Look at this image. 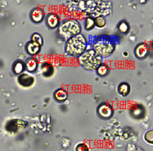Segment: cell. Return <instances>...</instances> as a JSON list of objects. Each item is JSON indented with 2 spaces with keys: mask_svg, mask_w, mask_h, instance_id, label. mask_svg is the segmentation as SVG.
Instances as JSON below:
<instances>
[{
  "mask_svg": "<svg viewBox=\"0 0 153 151\" xmlns=\"http://www.w3.org/2000/svg\"><path fill=\"white\" fill-rule=\"evenodd\" d=\"M95 24L99 28H103V27L105 26L106 21L102 17H100V18H97L95 19Z\"/></svg>",
  "mask_w": 153,
  "mask_h": 151,
  "instance_id": "603a6c76",
  "label": "cell"
},
{
  "mask_svg": "<svg viewBox=\"0 0 153 151\" xmlns=\"http://www.w3.org/2000/svg\"><path fill=\"white\" fill-rule=\"evenodd\" d=\"M144 140L149 144H153V130L149 131L144 135Z\"/></svg>",
  "mask_w": 153,
  "mask_h": 151,
  "instance_id": "7402d4cb",
  "label": "cell"
},
{
  "mask_svg": "<svg viewBox=\"0 0 153 151\" xmlns=\"http://www.w3.org/2000/svg\"><path fill=\"white\" fill-rule=\"evenodd\" d=\"M114 44L108 37H102L94 44V51L101 57L111 55L114 50Z\"/></svg>",
  "mask_w": 153,
  "mask_h": 151,
  "instance_id": "277c9868",
  "label": "cell"
},
{
  "mask_svg": "<svg viewBox=\"0 0 153 151\" xmlns=\"http://www.w3.org/2000/svg\"><path fill=\"white\" fill-rule=\"evenodd\" d=\"M32 42H34V43H36L39 45L41 46L43 44V39H42L41 36L38 34V33H34L33 36H32Z\"/></svg>",
  "mask_w": 153,
  "mask_h": 151,
  "instance_id": "44dd1931",
  "label": "cell"
},
{
  "mask_svg": "<svg viewBox=\"0 0 153 151\" xmlns=\"http://www.w3.org/2000/svg\"><path fill=\"white\" fill-rule=\"evenodd\" d=\"M95 26H96V24H95L94 18H91V17L88 18L85 21V25L86 30H91Z\"/></svg>",
  "mask_w": 153,
  "mask_h": 151,
  "instance_id": "d6986e66",
  "label": "cell"
},
{
  "mask_svg": "<svg viewBox=\"0 0 153 151\" xmlns=\"http://www.w3.org/2000/svg\"><path fill=\"white\" fill-rule=\"evenodd\" d=\"M27 52L30 54V55H36L37 54L38 52L40 50V45H39L36 43H34V42L31 41L30 43L27 44L26 46Z\"/></svg>",
  "mask_w": 153,
  "mask_h": 151,
  "instance_id": "7c38bea8",
  "label": "cell"
},
{
  "mask_svg": "<svg viewBox=\"0 0 153 151\" xmlns=\"http://www.w3.org/2000/svg\"><path fill=\"white\" fill-rule=\"evenodd\" d=\"M18 82L23 87H30L34 83V78L29 74H23L18 77Z\"/></svg>",
  "mask_w": 153,
  "mask_h": 151,
  "instance_id": "ba28073f",
  "label": "cell"
},
{
  "mask_svg": "<svg viewBox=\"0 0 153 151\" xmlns=\"http://www.w3.org/2000/svg\"><path fill=\"white\" fill-rule=\"evenodd\" d=\"M79 62L86 70H96L102 64V57L94 50H88L80 56Z\"/></svg>",
  "mask_w": 153,
  "mask_h": 151,
  "instance_id": "7a4b0ae2",
  "label": "cell"
},
{
  "mask_svg": "<svg viewBox=\"0 0 153 151\" xmlns=\"http://www.w3.org/2000/svg\"><path fill=\"white\" fill-rule=\"evenodd\" d=\"M118 93L123 96H127L130 92V86L126 82H123L118 86Z\"/></svg>",
  "mask_w": 153,
  "mask_h": 151,
  "instance_id": "2e32d148",
  "label": "cell"
},
{
  "mask_svg": "<svg viewBox=\"0 0 153 151\" xmlns=\"http://www.w3.org/2000/svg\"><path fill=\"white\" fill-rule=\"evenodd\" d=\"M118 29L120 30V32L122 33H127L128 30H129V25L126 22H122L118 25Z\"/></svg>",
  "mask_w": 153,
  "mask_h": 151,
  "instance_id": "cb8c5ba5",
  "label": "cell"
},
{
  "mask_svg": "<svg viewBox=\"0 0 153 151\" xmlns=\"http://www.w3.org/2000/svg\"><path fill=\"white\" fill-rule=\"evenodd\" d=\"M68 94L66 91H65L64 90H58L55 93V95H54V97L57 101L59 102H63V101H66V99H67Z\"/></svg>",
  "mask_w": 153,
  "mask_h": 151,
  "instance_id": "5bb4252c",
  "label": "cell"
},
{
  "mask_svg": "<svg viewBox=\"0 0 153 151\" xmlns=\"http://www.w3.org/2000/svg\"><path fill=\"white\" fill-rule=\"evenodd\" d=\"M149 52V48L146 44H139L135 49V55L139 59H143L144 57H146L147 54Z\"/></svg>",
  "mask_w": 153,
  "mask_h": 151,
  "instance_id": "9c48e42d",
  "label": "cell"
},
{
  "mask_svg": "<svg viewBox=\"0 0 153 151\" xmlns=\"http://www.w3.org/2000/svg\"><path fill=\"white\" fill-rule=\"evenodd\" d=\"M79 3V7L86 13L97 18L108 15L111 11V2L107 1H85Z\"/></svg>",
  "mask_w": 153,
  "mask_h": 151,
  "instance_id": "6da1fadb",
  "label": "cell"
},
{
  "mask_svg": "<svg viewBox=\"0 0 153 151\" xmlns=\"http://www.w3.org/2000/svg\"><path fill=\"white\" fill-rule=\"evenodd\" d=\"M28 123L21 120H13L8 122L7 124V130L10 132H17L19 130H22L27 127Z\"/></svg>",
  "mask_w": 153,
  "mask_h": 151,
  "instance_id": "8992f818",
  "label": "cell"
},
{
  "mask_svg": "<svg viewBox=\"0 0 153 151\" xmlns=\"http://www.w3.org/2000/svg\"><path fill=\"white\" fill-rule=\"evenodd\" d=\"M24 70V64L22 62H17L13 66V71L17 75H20Z\"/></svg>",
  "mask_w": 153,
  "mask_h": 151,
  "instance_id": "ffe728a7",
  "label": "cell"
},
{
  "mask_svg": "<svg viewBox=\"0 0 153 151\" xmlns=\"http://www.w3.org/2000/svg\"><path fill=\"white\" fill-rule=\"evenodd\" d=\"M144 113V109H143L142 106H140V105L134 106L131 110V115L135 118H142Z\"/></svg>",
  "mask_w": 153,
  "mask_h": 151,
  "instance_id": "9a60e30c",
  "label": "cell"
},
{
  "mask_svg": "<svg viewBox=\"0 0 153 151\" xmlns=\"http://www.w3.org/2000/svg\"><path fill=\"white\" fill-rule=\"evenodd\" d=\"M41 71L44 77H50L53 75L54 68L51 64L48 63H44L41 65Z\"/></svg>",
  "mask_w": 153,
  "mask_h": 151,
  "instance_id": "8fae6325",
  "label": "cell"
},
{
  "mask_svg": "<svg viewBox=\"0 0 153 151\" xmlns=\"http://www.w3.org/2000/svg\"><path fill=\"white\" fill-rule=\"evenodd\" d=\"M81 32V26L76 21H68L59 28V33L63 37L71 38L78 35Z\"/></svg>",
  "mask_w": 153,
  "mask_h": 151,
  "instance_id": "5b68a950",
  "label": "cell"
},
{
  "mask_svg": "<svg viewBox=\"0 0 153 151\" xmlns=\"http://www.w3.org/2000/svg\"><path fill=\"white\" fill-rule=\"evenodd\" d=\"M31 18L36 23H39L44 19V11L40 8H36L31 13Z\"/></svg>",
  "mask_w": 153,
  "mask_h": 151,
  "instance_id": "30bf717a",
  "label": "cell"
},
{
  "mask_svg": "<svg viewBox=\"0 0 153 151\" xmlns=\"http://www.w3.org/2000/svg\"><path fill=\"white\" fill-rule=\"evenodd\" d=\"M37 67H38V64L36 59H30L27 61L26 68H27V70H29V71H30V72L35 71V70H36Z\"/></svg>",
  "mask_w": 153,
  "mask_h": 151,
  "instance_id": "e0dca14e",
  "label": "cell"
},
{
  "mask_svg": "<svg viewBox=\"0 0 153 151\" xmlns=\"http://www.w3.org/2000/svg\"><path fill=\"white\" fill-rule=\"evenodd\" d=\"M113 112H114L113 108L108 103L102 104L98 108L99 116L104 120H108L111 118L113 115Z\"/></svg>",
  "mask_w": 153,
  "mask_h": 151,
  "instance_id": "52a82bcc",
  "label": "cell"
},
{
  "mask_svg": "<svg viewBox=\"0 0 153 151\" xmlns=\"http://www.w3.org/2000/svg\"><path fill=\"white\" fill-rule=\"evenodd\" d=\"M59 18H58L57 15H55V14H50V15L48 17V19H47V23H48V26L50 27V28H56L58 26V25H59Z\"/></svg>",
  "mask_w": 153,
  "mask_h": 151,
  "instance_id": "4fadbf2b",
  "label": "cell"
},
{
  "mask_svg": "<svg viewBox=\"0 0 153 151\" xmlns=\"http://www.w3.org/2000/svg\"><path fill=\"white\" fill-rule=\"evenodd\" d=\"M86 49V40L81 34L71 37L66 43V50L68 54L73 56L82 55Z\"/></svg>",
  "mask_w": 153,
  "mask_h": 151,
  "instance_id": "3957f363",
  "label": "cell"
},
{
  "mask_svg": "<svg viewBox=\"0 0 153 151\" xmlns=\"http://www.w3.org/2000/svg\"><path fill=\"white\" fill-rule=\"evenodd\" d=\"M76 151H89V147L85 143H80L76 147Z\"/></svg>",
  "mask_w": 153,
  "mask_h": 151,
  "instance_id": "d4e9b609",
  "label": "cell"
},
{
  "mask_svg": "<svg viewBox=\"0 0 153 151\" xmlns=\"http://www.w3.org/2000/svg\"><path fill=\"white\" fill-rule=\"evenodd\" d=\"M97 73L100 76H106L109 73V68L104 64H101L100 66L97 68Z\"/></svg>",
  "mask_w": 153,
  "mask_h": 151,
  "instance_id": "ac0fdd59",
  "label": "cell"
}]
</instances>
